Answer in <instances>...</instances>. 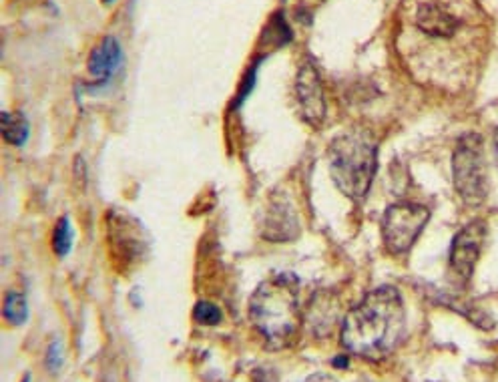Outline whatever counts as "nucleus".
Returning <instances> with one entry per match:
<instances>
[{"label": "nucleus", "instance_id": "a211bd4d", "mask_svg": "<svg viewBox=\"0 0 498 382\" xmlns=\"http://www.w3.org/2000/svg\"><path fill=\"white\" fill-rule=\"evenodd\" d=\"M494 149H497V155H498V127L497 131H494Z\"/></svg>", "mask_w": 498, "mask_h": 382}, {"label": "nucleus", "instance_id": "aec40b11", "mask_svg": "<svg viewBox=\"0 0 498 382\" xmlns=\"http://www.w3.org/2000/svg\"><path fill=\"white\" fill-rule=\"evenodd\" d=\"M103 2H105V4H109V2H113V0H103Z\"/></svg>", "mask_w": 498, "mask_h": 382}, {"label": "nucleus", "instance_id": "9d476101", "mask_svg": "<svg viewBox=\"0 0 498 382\" xmlns=\"http://www.w3.org/2000/svg\"><path fill=\"white\" fill-rule=\"evenodd\" d=\"M121 61L123 50L119 41L113 39V36H105L91 50L89 61H87V69H89V75L97 83H106L111 76L117 73V69L121 67Z\"/></svg>", "mask_w": 498, "mask_h": 382}, {"label": "nucleus", "instance_id": "ddd939ff", "mask_svg": "<svg viewBox=\"0 0 498 382\" xmlns=\"http://www.w3.org/2000/svg\"><path fill=\"white\" fill-rule=\"evenodd\" d=\"M71 245H73V228H71V221L67 217H61L55 233H53V250L57 256L64 258L69 252H71Z\"/></svg>", "mask_w": 498, "mask_h": 382}, {"label": "nucleus", "instance_id": "423d86ee", "mask_svg": "<svg viewBox=\"0 0 498 382\" xmlns=\"http://www.w3.org/2000/svg\"><path fill=\"white\" fill-rule=\"evenodd\" d=\"M430 219V210L420 203H394L382 217V240L384 247L392 256H406L418 242Z\"/></svg>", "mask_w": 498, "mask_h": 382}, {"label": "nucleus", "instance_id": "2eb2a0df", "mask_svg": "<svg viewBox=\"0 0 498 382\" xmlns=\"http://www.w3.org/2000/svg\"><path fill=\"white\" fill-rule=\"evenodd\" d=\"M62 360H64V354H62V346L59 340H55L48 350H46V368L50 372H57L62 367Z\"/></svg>", "mask_w": 498, "mask_h": 382}, {"label": "nucleus", "instance_id": "20e7f679", "mask_svg": "<svg viewBox=\"0 0 498 382\" xmlns=\"http://www.w3.org/2000/svg\"><path fill=\"white\" fill-rule=\"evenodd\" d=\"M328 163L336 187L354 201H362L374 182L378 169V145L362 131H352L333 139Z\"/></svg>", "mask_w": 498, "mask_h": 382}, {"label": "nucleus", "instance_id": "39448f33", "mask_svg": "<svg viewBox=\"0 0 498 382\" xmlns=\"http://www.w3.org/2000/svg\"><path fill=\"white\" fill-rule=\"evenodd\" d=\"M454 189L462 203L480 205L488 198V165L484 157V139L478 133H466L458 139L452 153Z\"/></svg>", "mask_w": 498, "mask_h": 382}, {"label": "nucleus", "instance_id": "4468645a", "mask_svg": "<svg viewBox=\"0 0 498 382\" xmlns=\"http://www.w3.org/2000/svg\"><path fill=\"white\" fill-rule=\"evenodd\" d=\"M193 318L201 326H217L221 322V318H223V314H221V310L215 304L201 300L193 308Z\"/></svg>", "mask_w": 498, "mask_h": 382}, {"label": "nucleus", "instance_id": "dca6fc26", "mask_svg": "<svg viewBox=\"0 0 498 382\" xmlns=\"http://www.w3.org/2000/svg\"><path fill=\"white\" fill-rule=\"evenodd\" d=\"M303 382H338L333 376L330 374H324V372H317V374H312L310 378H305Z\"/></svg>", "mask_w": 498, "mask_h": 382}, {"label": "nucleus", "instance_id": "0eeeda50", "mask_svg": "<svg viewBox=\"0 0 498 382\" xmlns=\"http://www.w3.org/2000/svg\"><path fill=\"white\" fill-rule=\"evenodd\" d=\"M484 238H486V224L484 221H472L460 229L454 236L452 245H450V256H448V266L452 274L466 282L472 278V272L476 264L480 260Z\"/></svg>", "mask_w": 498, "mask_h": 382}, {"label": "nucleus", "instance_id": "f257e3e1", "mask_svg": "<svg viewBox=\"0 0 498 382\" xmlns=\"http://www.w3.org/2000/svg\"><path fill=\"white\" fill-rule=\"evenodd\" d=\"M483 15L476 0H404L398 50L416 75L434 62H458L466 36H480Z\"/></svg>", "mask_w": 498, "mask_h": 382}, {"label": "nucleus", "instance_id": "9b49d317", "mask_svg": "<svg viewBox=\"0 0 498 382\" xmlns=\"http://www.w3.org/2000/svg\"><path fill=\"white\" fill-rule=\"evenodd\" d=\"M2 139L8 145H22L29 139V121L25 119L22 113H2Z\"/></svg>", "mask_w": 498, "mask_h": 382}, {"label": "nucleus", "instance_id": "f03ea898", "mask_svg": "<svg viewBox=\"0 0 498 382\" xmlns=\"http://www.w3.org/2000/svg\"><path fill=\"white\" fill-rule=\"evenodd\" d=\"M342 344L364 360H384L406 336V306L394 286L368 292L342 324Z\"/></svg>", "mask_w": 498, "mask_h": 382}, {"label": "nucleus", "instance_id": "6e6552de", "mask_svg": "<svg viewBox=\"0 0 498 382\" xmlns=\"http://www.w3.org/2000/svg\"><path fill=\"white\" fill-rule=\"evenodd\" d=\"M296 99H298V107H300V115H302L303 121L312 125L314 129H319L326 121L328 105H326V97H324L317 69L312 61H303L300 71H298Z\"/></svg>", "mask_w": 498, "mask_h": 382}, {"label": "nucleus", "instance_id": "7ed1b4c3", "mask_svg": "<svg viewBox=\"0 0 498 382\" xmlns=\"http://www.w3.org/2000/svg\"><path fill=\"white\" fill-rule=\"evenodd\" d=\"M249 320L273 348H287L302 328L300 280L293 274H275L265 280L249 300Z\"/></svg>", "mask_w": 498, "mask_h": 382}, {"label": "nucleus", "instance_id": "6ab92c4d", "mask_svg": "<svg viewBox=\"0 0 498 382\" xmlns=\"http://www.w3.org/2000/svg\"><path fill=\"white\" fill-rule=\"evenodd\" d=\"M22 382H31V376H25V381Z\"/></svg>", "mask_w": 498, "mask_h": 382}, {"label": "nucleus", "instance_id": "f3484780", "mask_svg": "<svg viewBox=\"0 0 498 382\" xmlns=\"http://www.w3.org/2000/svg\"><path fill=\"white\" fill-rule=\"evenodd\" d=\"M333 364H336V367H338V364H340V367H347V360L346 358H336Z\"/></svg>", "mask_w": 498, "mask_h": 382}, {"label": "nucleus", "instance_id": "1a4fd4ad", "mask_svg": "<svg viewBox=\"0 0 498 382\" xmlns=\"http://www.w3.org/2000/svg\"><path fill=\"white\" fill-rule=\"evenodd\" d=\"M300 233V219L296 210L289 205L286 198L273 199V203L268 210L265 217V229L263 236L270 242H289L293 238H298Z\"/></svg>", "mask_w": 498, "mask_h": 382}, {"label": "nucleus", "instance_id": "f8f14e48", "mask_svg": "<svg viewBox=\"0 0 498 382\" xmlns=\"http://www.w3.org/2000/svg\"><path fill=\"white\" fill-rule=\"evenodd\" d=\"M2 316L11 326H22L29 318V304L25 294L20 292H6L4 304H2Z\"/></svg>", "mask_w": 498, "mask_h": 382}]
</instances>
